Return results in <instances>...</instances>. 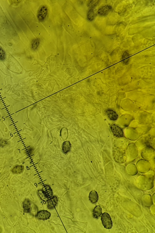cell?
<instances>
[{
    "label": "cell",
    "mask_w": 155,
    "mask_h": 233,
    "mask_svg": "<svg viewBox=\"0 0 155 233\" xmlns=\"http://www.w3.org/2000/svg\"><path fill=\"white\" fill-rule=\"evenodd\" d=\"M101 220L102 224L105 228L110 229L112 227V221L110 215L108 213H104L102 214Z\"/></svg>",
    "instance_id": "obj_1"
},
{
    "label": "cell",
    "mask_w": 155,
    "mask_h": 233,
    "mask_svg": "<svg viewBox=\"0 0 155 233\" xmlns=\"http://www.w3.org/2000/svg\"><path fill=\"white\" fill-rule=\"evenodd\" d=\"M48 9L45 6H43L40 8L38 13L37 18L39 21H43L46 19L47 16Z\"/></svg>",
    "instance_id": "obj_2"
},
{
    "label": "cell",
    "mask_w": 155,
    "mask_h": 233,
    "mask_svg": "<svg viewBox=\"0 0 155 233\" xmlns=\"http://www.w3.org/2000/svg\"><path fill=\"white\" fill-rule=\"evenodd\" d=\"M110 128L112 132L115 136L121 138L124 136V133L122 129L118 125L113 124L111 126Z\"/></svg>",
    "instance_id": "obj_3"
},
{
    "label": "cell",
    "mask_w": 155,
    "mask_h": 233,
    "mask_svg": "<svg viewBox=\"0 0 155 233\" xmlns=\"http://www.w3.org/2000/svg\"><path fill=\"white\" fill-rule=\"evenodd\" d=\"M47 201V207L49 209H52L57 205L58 199L56 196H53Z\"/></svg>",
    "instance_id": "obj_4"
},
{
    "label": "cell",
    "mask_w": 155,
    "mask_h": 233,
    "mask_svg": "<svg viewBox=\"0 0 155 233\" xmlns=\"http://www.w3.org/2000/svg\"><path fill=\"white\" fill-rule=\"evenodd\" d=\"M51 216V214L46 210L40 211L37 213L36 217L38 219L41 220H46L49 219Z\"/></svg>",
    "instance_id": "obj_5"
},
{
    "label": "cell",
    "mask_w": 155,
    "mask_h": 233,
    "mask_svg": "<svg viewBox=\"0 0 155 233\" xmlns=\"http://www.w3.org/2000/svg\"><path fill=\"white\" fill-rule=\"evenodd\" d=\"M112 9L111 6L108 5L103 6L99 9L98 11V14L101 16H104L107 15Z\"/></svg>",
    "instance_id": "obj_6"
},
{
    "label": "cell",
    "mask_w": 155,
    "mask_h": 233,
    "mask_svg": "<svg viewBox=\"0 0 155 233\" xmlns=\"http://www.w3.org/2000/svg\"><path fill=\"white\" fill-rule=\"evenodd\" d=\"M42 190L47 199H49L52 196H53L52 190L49 186L46 185H45L43 187Z\"/></svg>",
    "instance_id": "obj_7"
},
{
    "label": "cell",
    "mask_w": 155,
    "mask_h": 233,
    "mask_svg": "<svg viewBox=\"0 0 155 233\" xmlns=\"http://www.w3.org/2000/svg\"><path fill=\"white\" fill-rule=\"evenodd\" d=\"M107 116L111 120L116 121L118 118V115L116 112L111 109H108L105 111Z\"/></svg>",
    "instance_id": "obj_8"
},
{
    "label": "cell",
    "mask_w": 155,
    "mask_h": 233,
    "mask_svg": "<svg viewBox=\"0 0 155 233\" xmlns=\"http://www.w3.org/2000/svg\"><path fill=\"white\" fill-rule=\"evenodd\" d=\"M89 198L90 201L93 204H95L98 201V196L97 192L95 190H93L89 193Z\"/></svg>",
    "instance_id": "obj_9"
},
{
    "label": "cell",
    "mask_w": 155,
    "mask_h": 233,
    "mask_svg": "<svg viewBox=\"0 0 155 233\" xmlns=\"http://www.w3.org/2000/svg\"><path fill=\"white\" fill-rule=\"evenodd\" d=\"M102 214V209L100 206L98 205L94 208L93 211V216L95 219H98Z\"/></svg>",
    "instance_id": "obj_10"
},
{
    "label": "cell",
    "mask_w": 155,
    "mask_h": 233,
    "mask_svg": "<svg viewBox=\"0 0 155 233\" xmlns=\"http://www.w3.org/2000/svg\"><path fill=\"white\" fill-rule=\"evenodd\" d=\"M23 211L25 213H29L31 211V203L29 199H26L23 203Z\"/></svg>",
    "instance_id": "obj_11"
},
{
    "label": "cell",
    "mask_w": 155,
    "mask_h": 233,
    "mask_svg": "<svg viewBox=\"0 0 155 233\" xmlns=\"http://www.w3.org/2000/svg\"><path fill=\"white\" fill-rule=\"evenodd\" d=\"M129 54L127 52L125 51L123 54L122 59L123 60V63L125 65H128L129 62L130 58H129Z\"/></svg>",
    "instance_id": "obj_12"
},
{
    "label": "cell",
    "mask_w": 155,
    "mask_h": 233,
    "mask_svg": "<svg viewBox=\"0 0 155 233\" xmlns=\"http://www.w3.org/2000/svg\"><path fill=\"white\" fill-rule=\"evenodd\" d=\"M95 14L94 9H91L88 11L87 14V18L88 20L92 21L95 18Z\"/></svg>",
    "instance_id": "obj_13"
},
{
    "label": "cell",
    "mask_w": 155,
    "mask_h": 233,
    "mask_svg": "<svg viewBox=\"0 0 155 233\" xmlns=\"http://www.w3.org/2000/svg\"><path fill=\"white\" fill-rule=\"evenodd\" d=\"M40 40L39 38L34 39L32 44V48L33 50H35L37 49L40 44Z\"/></svg>",
    "instance_id": "obj_14"
},
{
    "label": "cell",
    "mask_w": 155,
    "mask_h": 233,
    "mask_svg": "<svg viewBox=\"0 0 155 233\" xmlns=\"http://www.w3.org/2000/svg\"><path fill=\"white\" fill-rule=\"evenodd\" d=\"M23 167L22 166H17L14 167L12 170V172L15 173H19L22 172Z\"/></svg>",
    "instance_id": "obj_15"
},
{
    "label": "cell",
    "mask_w": 155,
    "mask_h": 233,
    "mask_svg": "<svg viewBox=\"0 0 155 233\" xmlns=\"http://www.w3.org/2000/svg\"><path fill=\"white\" fill-rule=\"evenodd\" d=\"M99 2V0L90 1L88 3V7L91 8H94L98 5Z\"/></svg>",
    "instance_id": "obj_16"
},
{
    "label": "cell",
    "mask_w": 155,
    "mask_h": 233,
    "mask_svg": "<svg viewBox=\"0 0 155 233\" xmlns=\"http://www.w3.org/2000/svg\"><path fill=\"white\" fill-rule=\"evenodd\" d=\"M5 53L2 48H0V60H3L5 59Z\"/></svg>",
    "instance_id": "obj_17"
},
{
    "label": "cell",
    "mask_w": 155,
    "mask_h": 233,
    "mask_svg": "<svg viewBox=\"0 0 155 233\" xmlns=\"http://www.w3.org/2000/svg\"><path fill=\"white\" fill-rule=\"evenodd\" d=\"M8 143L7 140L3 139H0V147H4L7 146Z\"/></svg>",
    "instance_id": "obj_18"
},
{
    "label": "cell",
    "mask_w": 155,
    "mask_h": 233,
    "mask_svg": "<svg viewBox=\"0 0 155 233\" xmlns=\"http://www.w3.org/2000/svg\"><path fill=\"white\" fill-rule=\"evenodd\" d=\"M38 194L40 198L42 200H44L47 199L46 197H45V195H44L42 190H40L38 191Z\"/></svg>",
    "instance_id": "obj_19"
},
{
    "label": "cell",
    "mask_w": 155,
    "mask_h": 233,
    "mask_svg": "<svg viewBox=\"0 0 155 233\" xmlns=\"http://www.w3.org/2000/svg\"><path fill=\"white\" fill-rule=\"evenodd\" d=\"M14 114V113H13V114H10V115H9L8 116H7V117H5V118H7V117H9V116H11V115H13V114Z\"/></svg>",
    "instance_id": "obj_20"
},
{
    "label": "cell",
    "mask_w": 155,
    "mask_h": 233,
    "mask_svg": "<svg viewBox=\"0 0 155 233\" xmlns=\"http://www.w3.org/2000/svg\"><path fill=\"white\" fill-rule=\"evenodd\" d=\"M18 122V121H17V122H15V123H13V124H16V123H17Z\"/></svg>",
    "instance_id": "obj_21"
},
{
    "label": "cell",
    "mask_w": 155,
    "mask_h": 233,
    "mask_svg": "<svg viewBox=\"0 0 155 233\" xmlns=\"http://www.w3.org/2000/svg\"><path fill=\"white\" fill-rule=\"evenodd\" d=\"M6 97H4V98H2V99H2H2H4L6 98Z\"/></svg>",
    "instance_id": "obj_22"
},
{
    "label": "cell",
    "mask_w": 155,
    "mask_h": 233,
    "mask_svg": "<svg viewBox=\"0 0 155 233\" xmlns=\"http://www.w3.org/2000/svg\"><path fill=\"white\" fill-rule=\"evenodd\" d=\"M22 130V129H21V130H19V131H18V132H19V131H21V130Z\"/></svg>",
    "instance_id": "obj_23"
},
{
    "label": "cell",
    "mask_w": 155,
    "mask_h": 233,
    "mask_svg": "<svg viewBox=\"0 0 155 233\" xmlns=\"http://www.w3.org/2000/svg\"><path fill=\"white\" fill-rule=\"evenodd\" d=\"M17 132H15V133H13V134H16V133H17Z\"/></svg>",
    "instance_id": "obj_24"
},
{
    "label": "cell",
    "mask_w": 155,
    "mask_h": 233,
    "mask_svg": "<svg viewBox=\"0 0 155 233\" xmlns=\"http://www.w3.org/2000/svg\"><path fill=\"white\" fill-rule=\"evenodd\" d=\"M13 124H13H13H10V125L9 126H11V125H13Z\"/></svg>",
    "instance_id": "obj_25"
},
{
    "label": "cell",
    "mask_w": 155,
    "mask_h": 233,
    "mask_svg": "<svg viewBox=\"0 0 155 233\" xmlns=\"http://www.w3.org/2000/svg\"><path fill=\"white\" fill-rule=\"evenodd\" d=\"M21 140H19V141H17V142H19L21 141Z\"/></svg>",
    "instance_id": "obj_26"
},
{
    "label": "cell",
    "mask_w": 155,
    "mask_h": 233,
    "mask_svg": "<svg viewBox=\"0 0 155 233\" xmlns=\"http://www.w3.org/2000/svg\"><path fill=\"white\" fill-rule=\"evenodd\" d=\"M26 149V148H25V149H22V150H21V151H23V150H24V149Z\"/></svg>",
    "instance_id": "obj_27"
},
{
    "label": "cell",
    "mask_w": 155,
    "mask_h": 233,
    "mask_svg": "<svg viewBox=\"0 0 155 233\" xmlns=\"http://www.w3.org/2000/svg\"><path fill=\"white\" fill-rule=\"evenodd\" d=\"M43 172V171H41V172H39V173H41V172Z\"/></svg>",
    "instance_id": "obj_28"
},
{
    "label": "cell",
    "mask_w": 155,
    "mask_h": 233,
    "mask_svg": "<svg viewBox=\"0 0 155 233\" xmlns=\"http://www.w3.org/2000/svg\"><path fill=\"white\" fill-rule=\"evenodd\" d=\"M38 163H36V164H35V165H36V164H38Z\"/></svg>",
    "instance_id": "obj_29"
},
{
    "label": "cell",
    "mask_w": 155,
    "mask_h": 233,
    "mask_svg": "<svg viewBox=\"0 0 155 233\" xmlns=\"http://www.w3.org/2000/svg\"><path fill=\"white\" fill-rule=\"evenodd\" d=\"M2 90V89H0V91L1 90Z\"/></svg>",
    "instance_id": "obj_30"
},
{
    "label": "cell",
    "mask_w": 155,
    "mask_h": 233,
    "mask_svg": "<svg viewBox=\"0 0 155 233\" xmlns=\"http://www.w3.org/2000/svg\"><path fill=\"white\" fill-rule=\"evenodd\" d=\"M1 100H2V99H0V101H1Z\"/></svg>",
    "instance_id": "obj_31"
}]
</instances>
